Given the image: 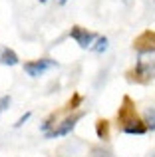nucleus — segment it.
Here are the masks:
<instances>
[{
	"label": "nucleus",
	"instance_id": "1",
	"mask_svg": "<svg viewBox=\"0 0 155 157\" xmlns=\"http://www.w3.org/2000/svg\"><path fill=\"white\" fill-rule=\"evenodd\" d=\"M125 76H127V82H133V84H149L155 80V60H149L141 54L137 64L131 70H127Z\"/></svg>",
	"mask_w": 155,
	"mask_h": 157
},
{
	"label": "nucleus",
	"instance_id": "2",
	"mask_svg": "<svg viewBox=\"0 0 155 157\" xmlns=\"http://www.w3.org/2000/svg\"><path fill=\"white\" fill-rule=\"evenodd\" d=\"M137 111H135V104H133V100L129 96H123V101H121V107L119 111H117V125H121V129L123 127H127L129 123L137 121Z\"/></svg>",
	"mask_w": 155,
	"mask_h": 157
},
{
	"label": "nucleus",
	"instance_id": "3",
	"mask_svg": "<svg viewBox=\"0 0 155 157\" xmlns=\"http://www.w3.org/2000/svg\"><path fill=\"white\" fill-rule=\"evenodd\" d=\"M81 117H84V111H78V113H74L72 117H66L64 121L56 123L54 129H50V131L46 133V137H64V135H68V133H70V131L76 127V123L80 121Z\"/></svg>",
	"mask_w": 155,
	"mask_h": 157
},
{
	"label": "nucleus",
	"instance_id": "4",
	"mask_svg": "<svg viewBox=\"0 0 155 157\" xmlns=\"http://www.w3.org/2000/svg\"><path fill=\"white\" fill-rule=\"evenodd\" d=\"M56 60H50V58H42V60H34V62H26L24 64V72L28 74L30 78H38L42 76L44 72H48V70L56 68Z\"/></svg>",
	"mask_w": 155,
	"mask_h": 157
},
{
	"label": "nucleus",
	"instance_id": "5",
	"mask_svg": "<svg viewBox=\"0 0 155 157\" xmlns=\"http://www.w3.org/2000/svg\"><path fill=\"white\" fill-rule=\"evenodd\" d=\"M133 48L139 54L155 52V30H143L139 36L133 38Z\"/></svg>",
	"mask_w": 155,
	"mask_h": 157
},
{
	"label": "nucleus",
	"instance_id": "6",
	"mask_svg": "<svg viewBox=\"0 0 155 157\" xmlns=\"http://www.w3.org/2000/svg\"><path fill=\"white\" fill-rule=\"evenodd\" d=\"M70 36L76 40L78 46L84 48V50H85V48H92V42H93V38H96L92 32H88L85 28H81V26H72Z\"/></svg>",
	"mask_w": 155,
	"mask_h": 157
},
{
	"label": "nucleus",
	"instance_id": "7",
	"mask_svg": "<svg viewBox=\"0 0 155 157\" xmlns=\"http://www.w3.org/2000/svg\"><path fill=\"white\" fill-rule=\"evenodd\" d=\"M0 64L2 66H16L18 64V56L12 48L8 46H2L0 48Z\"/></svg>",
	"mask_w": 155,
	"mask_h": 157
},
{
	"label": "nucleus",
	"instance_id": "8",
	"mask_svg": "<svg viewBox=\"0 0 155 157\" xmlns=\"http://www.w3.org/2000/svg\"><path fill=\"white\" fill-rule=\"evenodd\" d=\"M123 133H129V135H143L145 131H147V125H145L141 119H137V121H133V123H129L127 127H123Z\"/></svg>",
	"mask_w": 155,
	"mask_h": 157
},
{
	"label": "nucleus",
	"instance_id": "9",
	"mask_svg": "<svg viewBox=\"0 0 155 157\" xmlns=\"http://www.w3.org/2000/svg\"><path fill=\"white\" fill-rule=\"evenodd\" d=\"M96 133L100 139H109V121L108 119H97L96 121Z\"/></svg>",
	"mask_w": 155,
	"mask_h": 157
},
{
	"label": "nucleus",
	"instance_id": "10",
	"mask_svg": "<svg viewBox=\"0 0 155 157\" xmlns=\"http://www.w3.org/2000/svg\"><path fill=\"white\" fill-rule=\"evenodd\" d=\"M143 123L147 125V129H155V107H147V109H145Z\"/></svg>",
	"mask_w": 155,
	"mask_h": 157
},
{
	"label": "nucleus",
	"instance_id": "11",
	"mask_svg": "<svg viewBox=\"0 0 155 157\" xmlns=\"http://www.w3.org/2000/svg\"><path fill=\"white\" fill-rule=\"evenodd\" d=\"M92 50L97 52V54L105 52V50H108V38H105V36H100V38H97V44H96V46H92Z\"/></svg>",
	"mask_w": 155,
	"mask_h": 157
},
{
	"label": "nucleus",
	"instance_id": "12",
	"mask_svg": "<svg viewBox=\"0 0 155 157\" xmlns=\"http://www.w3.org/2000/svg\"><path fill=\"white\" fill-rule=\"evenodd\" d=\"M80 104H81V96H80V94H74V98H72V100L68 101L66 109H68V111H74V109H76V107L80 105Z\"/></svg>",
	"mask_w": 155,
	"mask_h": 157
},
{
	"label": "nucleus",
	"instance_id": "13",
	"mask_svg": "<svg viewBox=\"0 0 155 157\" xmlns=\"http://www.w3.org/2000/svg\"><path fill=\"white\" fill-rule=\"evenodd\" d=\"M89 157H112V153H109L108 149H104V147H93Z\"/></svg>",
	"mask_w": 155,
	"mask_h": 157
},
{
	"label": "nucleus",
	"instance_id": "14",
	"mask_svg": "<svg viewBox=\"0 0 155 157\" xmlns=\"http://www.w3.org/2000/svg\"><path fill=\"white\" fill-rule=\"evenodd\" d=\"M10 96H2L0 98V113H2V111H6L8 109V105H10Z\"/></svg>",
	"mask_w": 155,
	"mask_h": 157
},
{
	"label": "nucleus",
	"instance_id": "15",
	"mask_svg": "<svg viewBox=\"0 0 155 157\" xmlns=\"http://www.w3.org/2000/svg\"><path fill=\"white\" fill-rule=\"evenodd\" d=\"M30 115H32V113H30V111H26V113H24V115H22V117H20V119H18V121H16V123H14V127H22V125H24V123H26V121H28V119H30Z\"/></svg>",
	"mask_w": 155,
	"mask_h": 157
},
{
	"label": "nucleus",
	"instance_id": "16",
	"mask_svg": "<svg viewBox=\"0 0 155 157\" xmlns=\"http://www.w3.org/2000/svg\"><path fill=\"white\" fill-rule=\"evenodd\" d=\"M68 2V0H60V4H62V6H64V4H66Z\"/></svg>",
	"mask_w": 155,
	"mask_h": 157
},
{
	"label": "nucleus",
	"instance_id": "17",
	"mask_svg": "<svg viewBox=\"0 0 155 157\" xmlns=\"http://www.w3.org/2000/svg\"><path fill=\"white\" fill-rule=\"evenodd\" d=\"M40 2H42V4H44V2H48V0H40Z\"/></svg>",
	"mask_w": 155,
	"mask_h": 157
},
{
	"label": "nucleus",
	"instance_id": "18",
	"mask_svg": "<svg viewBox=\"0 0 155 157\" xmlns=\"http://www.w3.org/2000/svg\"><path fill=\"white\" fill-rule=\"evenodd\" d=\"M151 157H155V151H153V153H151Z\"/></svg>",
	"mask_w": 155,
	"mask_h": 157
}]
</instances>
